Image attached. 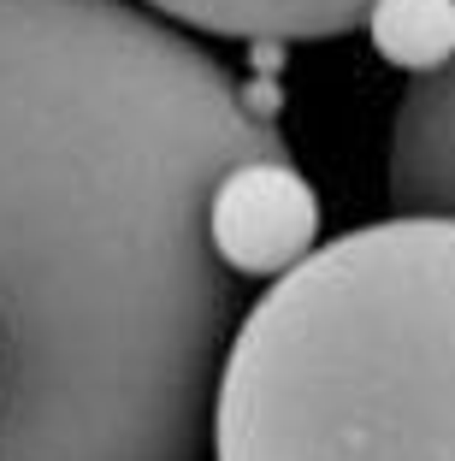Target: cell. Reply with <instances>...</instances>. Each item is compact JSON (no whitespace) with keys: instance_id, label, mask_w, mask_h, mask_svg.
Returning a JSON list of instances; mask_svg holds the SVG:
<instances>
[{"instance_id":"obj_1","label":"cell","mask_w":455,"mask_h":461,"mask_svg":"<svg viewBox=\"0 0 455 461\" xmlns=\"http://www.w3.org/2000/svg\"><path fill=\"white\" fill-rule=\"evenodd\" d=\"M267 89L136 0H0V461H207L237 278L207 195Z\"/></svg>"},{"instance_id":"obj_2","label":"cell","mask_w":455,"mask_h":461,"mask_svg":"<svg viewBox=\"0 0 455 461\" xmlns=\"http://www.w3.org/2000/svg\"><path fill=\"white\" fill-rule=\"evenodd\" d=\"M214 461H455V219L320 243L237 320Z\"/></svg>"},{"instance_id":"obj_3","label":"cell","mask_w":455,"mask_h":461,"mask_svg":"<svg viewBox=\"0 0 455 461\" xmlns=\"http://www.w3.org/2000/svg\"><path fill=\"white\" fill-rule=\"evenodd\" d=\"M207 249L231 278H290L320 249V195L290 154L242 160L207 195Z\"/></svg>"},{"instance_id":"obj_4","label":"cell","mask_w":455,"mask_h":461,"mask_svg":"<svg viewBox=\"0 0 455 461\" xmlns=\"http://www.w3.org/2000/svg\"><path fill=\"white\" fill-rule=\"evenodd\" d=\"M385 195L390 213L455 219V59L432 77H414L396 101Z\"/></svg>"},{"instance_id":"obj_5","label":"cell","mask_w":455,"mask_h":461,"mask_svg":"<svg viewBox=\"0 0 455 461\" xmlns=\"http://www.w3.org/2000/svg\"><path fill=\"white\" fill-rule=\"evenodd\" d=\"M189 36L225 41H325L367 30L378 0H136Z\"/></svg>"},{"instance_id":"obj_6","label":"cell","mask_w":455,"mask_h":461,"mask_svg":"<svg viewBox=\"0 0 455 461\" xmlns=\"http://www.w3.org/2000/svg\"><path fill=\"white\" fill-rule=\"evenodd\" d=\"M367 41L385 66L432 77L455 59V0H378L367 13Z\"/></svg>"}]
</instances>
